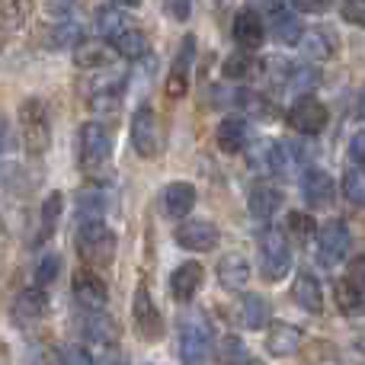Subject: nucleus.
Here are the masks:
<instances>
[{"mask_svg":"<svg viewBox=\"0 0 365 365\" xmlns=\"http://www.w3.org/2000/svg\"><path fill=\"white\" fill-rule=\"evenodd\" d=\"M19 138L32 158H45L51 148V113L42 96H26L19 103Z\"/></svg>","mask_w":365,"mask_h":365,"instance_id":"f257e3e1","label":"nucleus"},{"mask_svg":"<svg viewBox=\"0 0 365 365\" xmlns=\"http://www.w3.org/2000/svg\"><path fill=\"white\" fill-rule=\"evenodd\" d=\"M77 160L90 180H100L113 160V135L100 122H83L77 135Z\"/></svg>","mask_w":365,"mask_h":365,"instance_id":"f03ea898","label":"nucleus"},{"mask_svg":"<svg viewBox=\"0 0 365 365\" xmlns=\"http://www.w3.org/2000/svg\"><path fill=\"white\" fill-rule=\"evenodd\" d=\"M257 247H259V276H263V282L269 285L282 282L292 269V247L285 240V231L263 227L257 237Z\"/></svg>","mask_w":365,"mask_h":365,"instance_id":"7ed1b4c3","label":"nucleus"},{"mask_svg":"<svg viewBox=\"0 0 365 365\" xmlns=\"http://www.w3.org/2000/svg\"><path fill=\"white\" fill-rule=\"evenodd\" d=\"M74 250L87 266H109L115 257V234L106 221H83L74 234Z\"/></svg>","mask_w":365,"mask_h":365,"instance_id":"20e7f679","label":"nucleus"},{"mask_svg":"<svg viewBox=\"0 0 365 365\" xmlns=\"http://www.w3.org/2000/svg\"><path fill=\"white\" fill-rule=\"evenodd\" d=\"M132 148L138 158L158 160L164 154V125L151 106H138L132 115Z\"/></svg>","mask_w":365,"mask_h":365,"instance_id":"39448f33","label":"nucleus"},{"mask_svg":"<svg viewBox=\"0 0 365 365\" xmlns=\"http://www.w3.org/2000/svg\"><path fill=\"white\" fill-rule=\"evenodd\" d=\"M132 321L135 330H138L141 340L148 343H158L164 336V317H160L158 304H154V295L145 282L135 285V295H132Z\"/></svg>","mask_w":365,"mask_h":365,"instance_id":"423d86ee","label":"nucleus"},{"mask_svg":"<svg viewBox=\"0 0 365 365\" xmlns=\"http://www.w3.org/2000/svg\"><path fill=\"white\" fill-rule=\"evenodd\" d=\"M349 253V227L343 218H330L317 227V263L336 266Z\"/></svg>","mask_w":365,"mask_h":365,"instance_id":"0eeeda50","label":"nucleus"},{"mask_svg":"<svg viewBox=\"0 0 365 365\" xmlns=\"http://www.w3.org/2000/svg\"><path fill=\"white\" fill-rule=\"evenodd\" d=\"M212 343H208V327L202 317H186L180 324V362L182 365H208Z\"/></svg>","mask_w":365,"mask_h":365,"instance_id":"6e6552de","label":"nucleus"},{"mask_svg":"<svg viewBox=\"0 0 365 365\" xmlns=\"http://www.w3.org/2000/svg\"><path fill=\"white\" fill-rule=\"evenodd\" d=\"M327 119H330L327 106H324L321 100H314V96H298V100L292 103V109L285 113V122H289L298 135H321L324 128H327Z\"/></svg>","mask_w":365,"mask_h":365,"instance_id":"1a4fd4ad","label":"nucleus"},{"mask_svg":"<svg viewBox=\"0 0 365 365\" xmlns=\"http://www.w3.org/2000/svg\"><path fill=\"white\" fill-rule=\"evenodd\" d=\"M81 330H83V340H87V353L100 349V353H113L119 349V324L113 317H106L103 311H93L81 321Z\"/></svg>","mask_w":365,"mask_h":365,"instance_id":"9d476101","label":"nucleus"},{"mask_svg":"<svg viewBox=\"0 0 365 365\" xmlns=\"http://www.w3.org/2000/svg\"><path fill=\"white\" fill-rule=\"evenodd\" d=\"M71 292H74V302L81 304L83 311H103V304L109 302V289L93 269H77L74 279H71Z\"/></svg>","mask_w":365,"mask_h":365,"instance_id":"9b49d317","label":"nucleus"},{"mask_svg":"<svg viewBox=\"0 0 365 365\" xmlns=\"http://www.w3.org/2000/svg\"><path fill=\"white\" fill-rule=\"evenodd\" d=\"M173 240L189 253H205L218 247V227L205 218H195V221H182V225L173 231Z\"/></svg>","mask_w":365,"mask_h":365,"instance_id":"f8f14e48","label":"nucleus"},{"mask_svg":"<svg viewBox=\"0 0 365 365\" xmlns=\"http://www.w3.org/2000/svg\"><path fill=\"white\" fill-rule=\"evenodd\" d=\"M231 36H234V42L240 45V51L253 55V51L263 48V42H266V23H263V16H259V13L253 10V6L240 10L237 16H234Z\"/></svg>","mask_w":365,"mask_h":365,"instance_id":"ddd939ff","label":"nucleus"},{"mask_svg":"<svg viewBox=\"0 0 365 365\" xmlns=\"http://www.w3.org/2000/svg\"><path fill=\"white\" fill-rule=\"evenodd\" d=\"M192 58H195V36H186L180 42V51L170 64V74H167V96L170 100H182L189 90V71H192Z\"/></svg>","mask_w":365,"mask_h":365,"instance_id":"4468645a","label":"nucleus"},{"mask_svg":"<svg viewBox=\"0 0 365 365\" xmlns=\"http://www.w3.org/2000/svg\"><path fill=\"white\" fill-rule=\"evenodd\" d=\"M205 285V266L199 259H189V263H180L177 269L170 272V295L177 298L180 304H189Z\"/></svg>","mask_w":365,"mask_h":365,"instance_id":"2eb2a0df","label":"nucleus"},{"mask_svg":"<svg viewBox=\"0 0 365 365\" xmlns=\"http://www.w3.org/2000/svg\"><path fill=\"white\" fill-rule=\"evenodd\" d=\"M302 195L311 208H330L336 202V182L327 170L321 167H311L302 177Z\"/></svg>","mask_w":365,"mask_h":365,"instance_id":"dca6fc26","label":"nucleus"},{"mask_svg":"<svg viewBox=\"0 0 365 365\" xmlns=\"http://www.w3.org/2000/svg\"><path fill=\"white\" fill-rule=\"evenodd\" d=\"M115 51L109 42L103 38H81V45L74 48V64L81 71H100V68H109L115 61Z\"/></svg>","mask_w":365,"mask_h":365,"instance_id":"f3484780","label":"nucleus"},{"mask_svg":"<svg viewBox=\"0 0 365 365\" xmlns=\"http://www.w3.org/2000/svg\"><path fill=\"white\" fill-rule=\"evenodd\" d=\"M282 202H285V192L279 186H272V182H257L250 189V195H247V208L259 221H269L282 208Z\"/></svg>","mask_w":365,"mask_h":365,"instance_id":"a211bd4d","label":"nucleus"},{"mask_svg":"<svg viewBox=\"0 0 365 365\" xmlns=\"http://www.w3.org/2000/svg\"><path fill=\"white\" fill-rule=\"evenodd\" d=\"M269 334H266V349H269L276 359H289V356L298 353V346L304 343V334L302 327H292V324H272V327H266Z\"/></svg>","mask_w":365,"mask_h":365,"instance_id":"6ab92c4d","label":"nucleus"},{"mask_svg":"<svg viewBox=\"0 0 365 365\" xmlns=\"http://www.w3.org/2000/svg\"><path fill=\"white\" fill-rule=\"evenodd\" d=\"M295 160H298V154L292 151L285 141H266L263 145V167H266V173H272V177L292 180Z\"/></svg>","mask_w":365,"mask_h":365,"instance_id":"aec40b11","label":"nucleus"},{"mask_svg":"<svg viewBox=\"0 0 365 365\" xmlns=\"http://www.w3.org/2000/svg\"><path fill=\"white\" fill-rule=\"evenodd\" d=\"M109 45H113L115 55L128 58V61H138V58H145L148 48H151V45H148V36L138 29V26H132V23L122 26V29L115 32L113 38H109Z\"/></svg>","mask_w":365,"mask_h":365,"instance_id":"412c9836","label":"nucleus"},{"mask_svg":"<svg viewBox=\"0 0 365 365\" xmlns=\"http://www.w3.org/2000/svg\"><path fill=\"white\" fill-rule=\"evenodd\" d=\"M298 48H302L311 61H330V58L336 55V36L327 32L324 26H317V29H304L302 38H298Z\"/></svg>","mask_w":365,"mask_h":365,"instance_id":"4be33fe9","label":"nucleus"},{"mask_svg":"<svg viewBox=\"0 0 365 365\" xmlns=\"http://www.w3.org/2000/svg\"><path fill=\"white\" fill-rule=\"evenodd\" d=\"M292 298L298 302V308H304L308 314H324V289L311 272H298L292 282Z\"/></svg>","mask_w":365,"mask_h":365,"instance_id":"5701e85b","label":"nucleus"},{"mask_svg":"<svg viewBox=\"0 0 365 365\" xmlns=\"http://www.w3.org/2000/svg\"><path fill=\"white\" fill-rule=\"evenodd\" d=\"M215 272H218V282L225 285V289L237 292L247 285V279H250V263H247L244 253H225V257L218 259V266H215Z\"/></svg>","mask_w":365,"mask_h":365,"instance_id":"b1692460","label":"nucleus"},{"mask_svg":"<svg viewBox=\"0 0 365 365\" xmlns=\"http://www.w3.org/2000/svg\"><path fill=\"white\" fill-rule=\"evenodd\" d=\"M215 141L225 154H240L247 145H250V125L244 119H221L218 132H215Z\"/></svg>","mask_w":365,"mask_h":365,"instance_id":"393cba45","label":"nucleus"},{"mask_svg":"<svg viewBox=\"0 0 365 365\" xmlns=\"http://www.w3.org/2000/svg\"><path fill=\"white\" fill-rule=\"evenodd\" d=\"M237 321H240V327H247V330H266L269 327V304H266V298L247 292L237 302Z\"/></svg>","mask_w":365,"mask_h":365,"instance_id":"a878e982","label":"nucleus"},{"mask_svg":"<svg viewBox=\"0 0 365 365\" xmlns=\"http://www.w3.org/2000/svg\"><path fill=\"white\" fill-rule=\"evenodd\" d=\"M195 199H199V192H195L192 182H170L164 189V212L170 218H186L195 208Z\"/></svg>","mask_w":365,"mask_h":365,"instance_id":"bb28decb","label":"nucleus"},{"mask_svg":"<svg viewBox=\"0 0 365 365\" xmlns=\"http://www.w3.org/2000/svg\"><path fill=\"white\" fill-rule=\"evenodd\" d=\"M269 13H272V32H276L279 42H285V45H298V38H302L304 26L298 23V16L292 13V6H285V4H272V6H269Z\"/></svg>","mask_w":365,"mask_h":365,"instance_id":"cd10ccee","label":"nucleus"},{"mask_svg":"<svg viewBox=\"0 0 365 365\" xmlns=\"http://www.w3.org/2000/svg\"><path fill=\"white\" fill-rule=\"evenodd\" d=\"M45 311H48V295L36 285L19 292L13 302V317H19V321H38V317H45Z\"/></svg>","mask_w":365,"mask_h":365,"instance_id":"c85d7f7f","label":"nucleus"},{"mask_svg":"<svg viewBox=\"0 0 365 365\" xmlns=\"http://www.w3.org/2000/svg\"><path fill=\"white\" fill-rule=\"evenodd\" d=\"M218 362L221 365H266L244 340H237V336H225V340L218 343Z\"/></svg>","mask_w":365,"mask_h":365,"instance_id":"c756f323","label":"nucleus"},{"mask_svg":"<svg viewBox=\"0 0 365 365\" xmlns=\"http://www.w3.org/2000/svg\"><path fill=\"white\" fill-rule=\"evenodd\" d=\"M259 71H263V64L257 61V55H247V51H234V55H227L225 64H221V74H225L227 81H250Z\"/></svg>","mask_w":365,"mask_h":365,"instance_id":"7c9ffc66","label":"nucleus"},{"mask_svg":"<svg viewBox=\"0 0 365 365\" xmlns=\"http://www.w3.org/2000/svg\"><path fill=\"white\" fill-rule=\"evenodd\" d=\"M334 302H336V308H340L343 317H356L365 311V298L353 289L349 279H336L334 282Z\"/></svg>","mask_w":365,"mask_h":365,"instance_id":"2f4dec72","label":"nucleus"},{"mask_svg":"<svg viewBox=\"0 0 365 365\" xmlns=\"http://www.w3.org/2000/svg\"><path fill=\"white\" fill-rule=\"evenodd\" d=\"M64 212V195L61 192H48L42 202V215H38V234H36V244L38 240H48L51 231H55L58 218Z\"/></svg>","mask_w":365,"mask_h":365,"instance_id":"473e14b6","label":"nucleus"},{"mask_svg":"<svg viewBox=\"0 0 365 365\" xmlns=\"http://www.w3.org/2000/svg\"><path fill=\"white\" fill-rule=\"evenodd\" d=\"M51 45L55 48H77L81 45V26L74 19H58L51 26Z\"/></svg>","mask_w":365,"mask_h":365,"instance_id":"72a5a7b5","label":"nucleus"},{"mask_svg":"<svg viewBox=\"0 0 365 365\" xmlns=\"http://www.w3.org/2000/svg\"><path fill=\"white\" fill-rule=\"evenodd\" d=\"M285 227H289V234L298 240V247H304V244H308V240L317 234V231H314L317 225H314V218H311L308 212H292L289 218H285Z\"/></svg>","mask_w":365,"mask_h":365,"instance_id":"f704fd0d","label":"nucleus"},{"mask_svg":"<svg viewBox=\"0 0 365 365\" xmlns=\"http://www.w3.org/2000/svg\"><path fill=\"white\" fill-rule=\"evenodd\" d=\"M58 272H61V257L58 253H42V259L36 263V289L45 292L58 279Z\"/></svg>","mask_w":365,"mask_h":365,"instance_id":"c9c22d12","label":"nucleus"},{"mask_svg":"<svg viewBox=\"0 0 365 365\" xmlns=\"http://www.w3.org/2000/svg\"><path fill=\"white\" fill-rule=\"evenodd\" d=\"M343 192H346V199L353 202V205L365 208V170L349 167V170L343 173Z\"/></svg>","mask_w":365,"mask_h":365,"instance_id":"e433bc0d","label":"nucleus"},{"mask_svg":"<svg viewBox=\"0 0 365 365\" xmlns=\"http://www.w3.org/2000/svg\"><path fill=\"white\" fill-rule=\"evenodd\" d=\"M19 19H23V6L16 4H0V48L10 42V36L19 29Z\"/></svg>","mask_w":365,"mask_h":365,"instance_id":"4c0bfd02","label":"nucleus"},{"mask_svg":"<svg viewBox=\"0 0 365 365\" xmlns=\"http://www.w3.org/2000/svg\"><path fill=\"white\" fill-rule=\"evenodd\" d=\"M234 103H237L244 113H269L266 96L257 93V90H237V93H234Z\"/></svg>","mask_w":365,"mask_h":365,"instance_id":"58836bf2","label":"nucleus"},{"mask_svg":"<svg viewBox=\"0 0 365 365\" xmlns=\"http://www.w3.org/2000/svg\"><path fill=\"white\" fill-rule=\"evenodd\" d=\"M61 365H93V353H87V346H64Z\"/></svg>","mask_w":365,"mask_h":365,"instance_id":"ea45409f","label":"nucleus"},{"mask_svg":"<svg viewBox=\"0 0 365 365\" xmlns=\"http://www.w3.org/2000/svg\"><path fill=\"white\" fill-rule=\"evenodd\" d=\"M340 16L346 19V23H353V26H359V29H365V4H362V0L343 4L340 6Z\"/></svg>","mask_w":365,"mask_h":365,"instance_id":"a19ab883","label":"nucleus"},{"mask_svg":"<svg viewBox=\"0 0 365 365\" xmlns=\"http://www.w3.org/2000/svg\"><path fill=\"white\" fill-rule=\"evenodd\" d=\"M346 279L353 282V289L365 298V257H359V259H353V263H349V276Z\"/></svg>","mask_w":365,"mask_h":365,"instance_id":"79ce46f5","label":"nucleus"},{"mask_svg":"<svg viewBox=\"0 0 365 365\" xmlns=\"http://www.w3.org/2000/svg\"><path fill=\"white\" fill-rule=\"evenodd\" d=\"M23 167H16V164H6V167H0V186H6V189H16V186H26L23 180Z\"/></svg>","mask_w":365,"mask_h":365,"instance_id":"37998d69","label":"nucleus"},{"mask_svg":"<svg viewBox=\"0 0 365 365\" xmlns=\"http://www.w3.org/2000/svg\"><path fill=\"white\" fill-rule=\"evenodd\" d=\"M164 13H167V16H173V19H180V23H186L189 13H192V6L182 4V0H177V4H164Z\"/></svg>","mask_w":365,"mask_h":365,"instance_id":"c03bdc74","label":"nucleus"},{"mask_svg":"<svg viewBox=\"0 0 365 365\" xmlns=\"http://www.w3.org/2000/svg\"><path fill=\"white\" fill-rule=\"evenodd\" d=\"M349 158L365 167V132H359L353 141H349Z\"/></svg>","mask_w":365,"mask_h":365,"instance_id":"a18cd8bd","label":"nucleus"},{"mask_svg":"<svg viewBox=\"0 0 365 365\" xmlns=\"http://www.w3.org/2000/svg\"><path fill=\"white\" fill-rule=\"evenodd\" d=\"M13 145V132H10V122H6V115H0V154H6Z\"/></svg>","mask_w":365,"mask_h":365,"instance_id":"49530a36","label":"nucleus"},{"mask_svg":"<svg viewBox=\"0 0 365 365\" xmlns=\"http://www.w3.org/2000/svg\"><path fill=\"white\" fill-rule=\"evenodd\" d=\"M330 10V4H295V6H292V13H295V16H298V13H327Z\"/></svg>","mask_w":365,"mask_h":365,"instance_id":"de8ad7c7","label":"nucleus"},{"mask_svg":"<svg viewBox=\"0 0 365 365\" xmlns=\"http://www.w3.org/2000/svg\"><path fill=\"white\" fill-rule=\"evenodd\" d=\"M353 346L359 349V353L365 356V330H359V334H356V340H353Z\"/></svg>","mask_w":365,"mask_h":365,"instance_id":"09e8293b","label":"nucleus"},{"mask_svg":"<svg viewBox=\"0 0 365 365\" xmlns=\"http://www.w3.org/2000/svg\"><path fill=\"white\" fill-rule=\"evenodd\" d=\"M359 119H365V87H362V93H359Z\"/></svg>","mask_w":365,"mask_h":365,"instance_id":"8fccbe9b","label":"nucleus"}]
</instances>
